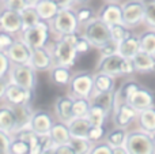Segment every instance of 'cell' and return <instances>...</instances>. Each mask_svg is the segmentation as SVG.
Masks as SVG:
<instances>
[{
    "label": "cell",
    "instance_id": "37",
    "mask_svg": "<svg viewBox=\"0 0 155 154\" xmlns=\"http://www.w3.org/2000/svg\"><path fill=\"white\" fill-rule=\"evenodd\" d=\"M131 30L128 26H125L124 23H116L110 26V35H112V40L116 42H120L124 38H127L128 35H131Z\"/></svg>",
    "mask_w": 155,
    "mask_h": 154
},
{
    "label": "cell",
    "instance_id": "30",
    "mask_svg": "<svg viewBox=\"0 0 155 154\" xmlns=\"http://www.w3.org/2000/svg\"><path fill=\"white\" fill-rule=\"evenodd\" d=\"M21 18H22V25H23V30L29 29L31 26H35L37 23H40L42 19L40 18L37 10L34 5H27L25 10L21 11ZM22 30V32H23Z\"/></svg>",
    "mask_w": 155,
    "mask_h": 154
},
{
    "label": "cell",
    "instance_id": "39",
    "mask_svg": "<svg viewBox=\"0 0 155 154\" xmlns=\"http://www.w3.org/2000/svg\"><path fill=\"white\" fill-rule=\"evenodd\" d=\"M10 154H30V145L25 139L12 138L10 145Z\"/></svg>",
    "mask_w": 155,
    "mask_h": 154
},
{
    "label": "cell",
    "instance_id": "1",
    "mask_svg": "<svg viewBox=\"0 0 155 154\" xmlns=\"http://www.w3.org/2000/svg\"><path fill=\"white\" fill-rule=\"evenodd\" d=\"M82 34L88 40L91 46L98 49L104 46L105 44H107L109 41H112L110 26L99 18H93L86 25H83Z\"/></svg>",
    "mask_w": 155,
    "mask_h": 154
},
{
    "label": "cell",
    "instance_id": "49",
    "mask_svg": "<svg viewBox=\"0 0 155 154\" xmlns=\"http://www.w3.org/2000/svg\"><path fill=\"white\" fill-rule=\"evenodd\" d=\"M135 72V65L132 59H125L124 57L121 62V75H131Z\"/></svg>",
    "mask_w": 155,
    "mask_h": 154
},
{
    "label": "cell",
    "instance_id": "4",
    "mask_svg": "<svg viewBox=\"0 0 155 154\" xmlns=\"http://www.w3.org/2000/svg\"><path fill=\"white\" fill-rule=\"evenodd\" d=\"M52 27L49 22L41 21L35 26H31L29 29H25L22 32V40L30 46V48H41L48 46L51 42Z\"/></svg>",
    "mask_w": 155,
    "mask_h": 154
},
{
    "label": "cell",
    "instance_id": "15",
    "mask_svg": "<svg viewBox=\"0 0 155 154\" xmlns=\"http://www.w3.org/2000/svg\"><path fill=\"white\" fill-rule=\"evenodd\" d=\"M0 130L7 131L11 135L18 131V116L15 108L10 104L0 106Z\"/></svg>",
    "mask_w": 155,
    "mask_h": 154
},
{
    "label": "cell",
    "instance_id": "35",
    "mask_svg": "<svg viewBox=\"0 0 155 154\" xmlns=\"http://www.w3.org/2000/svg\"><path fill=\"white\" fill-rule=\"evenodd\" d=\"M16 112V116H18V130L25 127H30V119H31V109H30V105L26 104V105H16L14 106Z\"/></svg>",
    "mask_w": 155,
    "mask_h": 154
},
{
    "label": "cell",
    "instance_id": "32",
    "mask_svg": "<svg viewBox=\"0 0 155 154\" xmlns=\"http://www.w3.org/2000/svg\"><path fill=\"white\" fill-rule=\"evenodd\" d=\"M127 131L125 128L121 127H116L112 131L106 134L105 136V141L110 145L112 147H118V146H124L125 145V139H127Z\"/></svg>",
    "mask_w": 155,
    "mask_h": 154
},
{
    "label": "cell",
    "instance_id": "33",
    "mask_svg": "<svg viewBox=\"0 0 155 154\" xmlns=\"http://www.w3.org/2000/svg\"><path fill=\"white\" fill-rule=\"evenodd\" d=\"M140 40V51L147 52L155 56V29H150L143 32L139 35Z\"/></svg>",
    "mask_w": 155,
    "mask_h": 154
},
{
    "label": "cell",
    "instance_id": "47",
    "mask_svg": "<svg viewBox=\"0 0 155 154\" xmlns=\"http://www.w3.org/2000/svg\"><path fill=\"white\" fill-rule=\"evenodd\" d=\"M118 51V44L116 41H109L107 44H105L104 46L99 48V52H101V56H110V55L117 53Z\"/></svg>",
    "mask_w": 155,
    "mask_h": 154
},
{
    "label": "cell",
    "instance_id": "41",
    "mask_svg": "<svg viewBox=\"0 0 155 154\" xmlns=\"http://www.w3.org/2000/svg\"><path fill=\"white\" fill-rule=\"evenodd\" d=\"M105 136H106V130H105L104 126H91L87 134V139L93 143L102 141Z\"/></svg>",
    "mask_w": 155,
    "mask_h": 154
},
{
    "label": "cell",
    "instance_id": "57",
    "mask_svg": "<svg viewBox=\"0 0 155 154\" xmlns=\"http://www.w3.org/2000/svg\"><path fill=\"white\" fill-rule=\"evenodd\" d=\"M151 138H153V142H154V145H155V132L151 134Z\"/></svg>",
    "mask_w": 155,
    "mask_h": 154
},
{
    "label": "cell",
    "instance_id": "48",
    "mask_svg": "<svg viewBox=\"0 0 155 154\" xmlns=\"http://www.w3.org/2000/svg\"><path fill=\"white\" fill-rule=\"evenodd\" d=\"M90 48H91V44L88 42V40L83 34H80L79 35V40H78V42L75 45V49L78 51V53H79V55L87 53V52L90 51Z\"/></svg>",
    "mask_w": 155,
    "mask_h": 154
},
{
    "label": "cell",
    "instance_id": "56",
    "mask_svg": "<svg viewBox=\"0 0 155 154\" xmlns=\"http://www.w3.org/2000/svg\"><path fill=\"white\" fill-rule=\"evenodd\" d=\"M26 2H27V3H29V5H34V4H35V3H37V2H38V0H26Z\"/></svg>",
    "mask_w": 155,
    "mask_h": 154
},
{
    "label": "cell",
    "instance_id": "14",
    "mask_svg": "<svg viewBox=\"0 0 155 154\" xmlns=\"http://www.w3.org/2000/svg\"><path fill=\"white\" fill-rule=\"evenodd\" d=\"M5 53L10 57L11 63H30L31 48L21 38L14 41L12 45L5 51Z\"/></svg>",
    "mask_w": 155,
    "mask_h": 154
},
{
    "label": "cell",
    "instance_id": "12",
    "mask_svg": "<svg viewBox=\"0 0 155 154\" xmlns=\"http://www.w3.org/2000/svg\"><path fill=\"white\" fill-rule=\"evenodd\" d=\"M53 117L48 111H35L31 113V119H30V128L34 131L35 134L41 136H48L51 132V128L53 126Z\"/></svg>",
    "mask_w": 155,
    "mask_h": 154
},
{
    "label": "cell",
    "instance_id": "16",
    "mask_svg": "<svg viewBox=\"0 0 155 154\" xmlns=\"http://www.w3.org/2000/svg\"><path fill=\"white\" fill-rule=\"evenodd\" d=\"M128 104L137 112L154 105V93L147 87H140L129 97Z\"/></svg>",
    "mask_w": 155,
    "mask_h": 154
},
{
    "label": "cell",
    "instance_id": "29",
    "mask_svg": "<svg viewBox=\"0 0 155 154\" xmlns=\"http://www.w3.org/2000/svg\"><path fill=\"white\" fill-rule=\"evenodd\" d=\"M91 104L99 105L107 112V113H113L114 109V90L113 92H102V93H94L90 97Z\"/></svg>",
    "mask_w": 155,
    "mask_h": 154
},
{
    "label": "cell",
    "instance_id": "10",
    "mask_svg": "<svg viewBox=\"0 0 155 154\" xmlns=\"http://www.w3.org/2000/svg\"><path fill=\"white\" fill-rule=\"evenodd\" d=\"M30 64L37 72H46L51 71V68L54 65L53 55L51 48L48 46H41V48L31 49V57H30Z\"/></svg>",
    "mask_w": 155,
    "mask_h": 154
},
{
    "label": "cell",
    "instance_id": "59",
    "mask_svg": "<svg viewBox=\"0 0 155 154\" xmlns=\"http://www.w3.org/2000/svg\"><path fill=\"white\" fill-rule=\"evenodd\" d=\"M2 3H3V0H0V4H2Z\"/></svg>",
    "mask_w": 155,
    "mask_h": 154
},
{
    "label": "cell",
    "instance_id": "51",
    "mask_svg": "<svg viewBox=\"0 0 155 154\" xmlns=\"http://www.w3.org/2000/svg\"><path fill=\"white\" fill-rule=\"evenodd\" d=\"M79 33H70V34H64V35H61L60 38H63L64 41H67L70 45H72V46H75L76 45V42H78V40H79Z\"/></svg>",
    "mask_w": 155,
    "mask_h": 154
},
{
    "label": "cell",
    "instance_id": "27",
    "mask_svg": "<svg viewBox=\"0 0 155 154\" xmlns=\"http://www.w3.org/2000/svg\"><path fill=\"white\" fill-rule=\"evenodd\" d=\"M113 90H116L114 76L109 75V74H105V72L94 74V93L113 92Z\"/></svg>",
    "mask_w": 155,
    "mask_h": 154
},
{
    "label": "cell",
    "instance_id": "13",
    "mask_svg": "<svg viewBox=\"0 0 155 154\" xmlns=\"http://www.w3.org/2000/svg\"><path fill=\"white\" fill-rule=\"evenodd\" d=\"M139 112L134 109L128 102H123L113 109V123L116 127L127 128L136 120Z\"/></svg>",
    "mask_w": 155,
    "mask_h": 154
},
{
    "label": "cell",
    "instance_id": "21",
    "mask_svg": "<svg viewBox=\"0 0 155 154\" xmlns=\"http://www.w3.org/2000/svg\"><path fill=\"white\" fill-rule=\"evenodd\" d=\"M140 51V40L137 35H128L123 41L118 42V51L117 53L125 59H134L135 55Z\"/></svg>",
    "mask_w": 155,
    "mask_h": 154
},
{
    "label": "cell",
    "instance_id": "20",
    "mask_svg": "<svg viewBox=\"0 0 155 154\" xmlns=\"http://www.w3.org/2000/svg\"><path fill=\"white\" fill-rule=\"evenodd\" d=\"M49 138H51L53 146L57 145H64V143H70L71 141V132H70V127H68V123L65 122H54L53 126L51 128V132H49Z\"/></svg>",
    "mask_w": 155,
    "mask_h": 154
},
{
    "label": "cell",
    "instance_id": "53",
    "mask_svg": "<svg viewBox=\"0 0 155 154\" xmlns=\"http://www.w3.org/2000/svg\"><path fill=\"white\" fill-rule=\"evenodd\" d=\"M60 8H71L75 3V0H53Z\"/></svg>",
    "mask_w": 155,
    "mask_h": 154
},
{
    "label": "cell",
    "instance_id": "55",
    "mask_svg": "<svg viewBox=\"0 0 155 154\" xmlns=\"http://www.w3.org/2000/svg\"><path fill=\"white\" fill-rule=\"evenodd\" d=\"M91 0H75V3H79V4H87Z\"/></svg>",
    "mask_w": 155,
    "mask_h": 154
},
{
    "label": "cell",
    "instance_id": "17",
    "mask_svg": "<svg viewBox=\"0 0 155 154\" xmlns=\"http://www.w3.org/2000/svg\"><path fill=\"white\" fill-rule=\"evenodd\" d=\"M124 57L118 53L110 56H102L99 63L97 64V72H105L113 76L121 75V62Z\"/></svg>",
    "mask_w": 155,
    "mask_h": 154
},
{
    "label": "cell",
    "instance_id": "50",
    "mask_svg": "<svg viewBox=\"0 0 155 154\" xmlns=\"http://www.w3.org/2000/svg\"><path fill=\"white\" fill-rule=\"evenodd\" d=\"M51 153H53V154H75V152H74V149L71 147L70 143L53 146V149L51 150Z\"/></svg>",
    "mask_w": 155,
    "mask_h": 154
},
{
    "label": "cell",
    "instance_id": "8",
    "mask_svg": "<svg viewBox=\"0 0 155 154\" xmlns=\"http://www.w3.org/2000/svg\"><path fill=\"white\" fill-rule=\"evenodd\" d=\"M123 7V22L129 29L139 26L144 22V2L143 0H128Z\"/></svg>",
    "mask_w": 155,
    "mask_h": 154
},
{
    "label": "cell",
    "instance_id": "42",
    "mask_svg": "<svg viewBox=\"0 0 155 154\" xmlns=\"http://www.w3.org/2000/svg\"><path fill=\"white\" fill-rule=\"evenodd\" d=\"M12 135L7 131L0 130V154H10V145Z\"/></svg>",
    "mask_w": 155,
    "mask_h": 154
},
{
    "label": "cell",
    "instance_id": "9",
    "mask_svg": "<svg viewBox=\"0 0 155 154\" xmlns=\"http://www.w3.org/2000/svg\"><path fill=\"white\" fill-rule=\"evenodd\" d=\"M33 97H34V90H29L25 87L19 86L16 83L10 82L5 89L4 100L7 101V104L12 106L16 105H26V104H31Z\"/></svg>",
    "mask_w": 155,
    "mask_h": 154
},
{
    "label": "cell",
    "instance_id": "11",
    "mask_svg": "<svg viewBox=\"0 0 155 154\" xmlns=\"http://www.w3.org/2000/svg\"><path fill=\"white\" fill-rule=\"evenodd\" d=\"M0 29L8 32L11 34H18L22 33L23 30V25H22L21 12L14 10H8V8H0Z\"/></svg>",
    "mask_w": 155,
    "mask_h": 154
},
{
    "label": "cell",
    "instance_id": "26",
    "mask_svg": "<svg viewBox=\"0 0 155 154\" xmlns=\"http://www.w3.org/2000/svg\"><path fill=\"white\" fill-rule=\"evenodd\" d=\"M49 74H51V81L57 86H68L71 78H72L71 67H67V65L54 64L51 68Z\"/></svg>",
    "mask_w": 155,
    "mask_h": 154
},
{
    "label": "cell",
    "instance_id": "18",
    "mask_svg": "<svg viewBox=\"0 0 155 154\" xmlns=\"http://www.w3.org/2000/svg\"><path fill=\"white\" fill-rule=\"evenodd\" d=\"M74 97L71 94L68 95H60L56 98V102H54V113L56 117L61 122H71L74 119Z\"/></svg>",
    "mask_w": 155,
    "mask_h": 154
},
{
    "label": "cell",
    "instance_id": "24",
    "mask_svg": "<svg viewBox=\"0 0 155 154\" xmlns=\"http://www.w3.org/2000/svg\"><path fill=\"white\" fill-rule=\"evenodd\" d=\"M137 124L142 131L148 134L155 132V106H148L137 113Z\"/></svg>",
    "mask_w": 155,
    "mask_h": 154
},
{
    "label": "cell",
    "instance_id": "43",
    "mask_svg": "<svg viewBox=\"0 0 155 154\" xmlns=\"http://www.w3.org/2000/svg\"><path fill=\"white\" fill-rule=\"evenodd\" d=\"M16 38L14 37V34L8 32H4V30L0 29V51L2 52H5L11 45L14 44Z\"/></svg>",
    "mask_w": 155,
    "mask_h": 154
},
{
    "label": "cell",
    "instance_id": "45",
    "mask_svg": "<svg viewBox=\"0 0 155 154\" xmlns=\"http://www.w3.org/2000/svg\"><path fill=\"white\" fill-rule=\"evenodd\" d=\"M90 154H113V147L106 141L105 142L99 141L95 145H93Z\"/></svg>",
    "mask_w": 155,
    "mask_h": 154
},
{
    "label": "cell",
    "instance_id": "28",
    "mask_svg": "<svg viewBox=\"0 0 155 154\" xmlns=\"http://www.w3.org/2000/svg\"><path fill=\"white\" fill-rule=\"evenodd\" d=\"M68 127L72 138H87L91 123L87 117H74L71 122H68Z\"/></svg>",
    "mask_w": 155,
    "mask_h": 154
},
{
    "label": "cell",
    "instance_id": "46",
    "mask_svg": "<svg viewBox=\"0 0 155 154\" xmlns=\"http://www.w3.org/2000/svg\"><path fill=\"white\" fill-rule=\"evenodd\" d=\"M11 64H12V63H11L10 57L7 56V53L0 51V76H7L8 75Z\"/></svg>",
    "mask_w": 155,
    "mask_h": 154
},
{
    "label": "cell",
    "instance_id": "52",
    "mask_svg": "<svg viewBox=\"0 0 155 154\" xmlns=\"http://www.w3.org/2000/svg\"><path fill=\"white\" fill-rule=\"evenodd\" d=\"M10 79H7V76H0V101L4 100V94H5V89H7Z\"/></svg>",
    "mask_w": 155,
    "mask_h": 154
},
{
    "label": "cell",
    "instance_id": "44",
    "mask_svg": "<svg viewBox=\"0 0 155 154\" xmlns=\"http://www.w3.org/2000/svg\"><path fill=\"white\" fill-rule=\"evenodd\" d=\"M2 5L4 8H8V10H14L21 12L22 10H25L29 5V3L26 0H3Z\"/></svg>",
    "mask_w": 155,
    "mask_h": 154
},
{
    "label": "cell",
    "instance_id": "6",
    "mask_svg": "<svg viewBox=\"0 0 155 154\" xmlns=\"http://www.w3.org/2000/svg\"><path fill=\"white\" fill-rule=\"evenodd\" d=\"M94 93V74L90 71H78L72 74L68 83V94L72 97L90 98Z\"/></svg>",
    "mask_w": 155,
    "mask_h": 154
},
{
    "label": "cell",
    "instance_id": "34",
    "mask_svg": "<svg viewBox=\"0 0 155 154\" xmlns=\"http://www.w3.org/2000/svg\"><path fill=\"white\" fill-rule=\"evenodd\" d=\"M91 108V100L86 97H74V117H87Z\"/></svg>",
    "mask_w": 155,
    "mask_h": 154
},
{
    "label": "cell",
    "instance_id": "23",
    "mask_svg": "<svg viewBox=\"0 0 155 154\" xmlns=\"http://www.w3.org/2000/svg\"><path fill=\"white\" fill-rule=\"evenodd\" d=\"M135 65V71L137 72H153L155 71V56L147 52L139 51L132 59Z\"/></svg>",
    "mask_w": 155,
    "mask_h": 154
},
{
    "label": "cell",
    "instance_id": "3",
    "mask_svg": "<svg viewBox=\"0 0 155 154\" xmlns=\"http://www.w3.org/2000/svg\"><path fill=\"white\" fill-rule=\"evenodd\" d=\"M10 82L29 90H35L37 86V71L30 63H12L10 68Z\"/></svg>",
    "mask_w": 155,
    "mask_h": 154
},
{
    "label": "cell",
    "instance_id": "2",
    "mask_svg": "<svg viewBox=\"0 0 155 154\" xmlns=\"http://www.w3.org/2000/svg\"><path fill=\"white\" fill-rule=\"evenodd\" d=\"M79 21L76 18L75 10L71 8H60L53 19L51 21L52 33L57 34L59 37L70 33H76L79 29Z\"/></svg>",
    "mask_w": 155,
    "mask_h": 154
},
{
    "label": "cell",
    "instance_id": "5",
    "mask_svg": "<svg viewBox=\"0 0 155 154\" xmlns=\"http://www.w3.org/2000/svg\"><path fill=\"white\" fill-rule=\"evenodd\" d=\"M125 147L128 154H155V145L151 134L142 130L127 134Z\"/></svg>",
    "mask_w": 155,
    "mask_h": 154
},
{
    "label": "cell",
    "instance_id": "22",
    "mask_svg": "<svg viewBox=\"0 0 155 154\" xmlns=\"http://www.w3.org/2000/svg\"><path fill=\"white\" fill-rule=\"evenodd\" d=\"M140 87H142V85L136 81H132V79L123 82L121 86L117 90H114V108L123 102H128L129 97Z\"/></svg>",
    "mask_w": 155,
    "mask_h": 154
},
{
    "label": "cell",
    "instance_id": "40",
    "mask_svg": "<svg viewBox=\"0 0 155 154\" xmlns=\"http://www.w3.org/2000/svg\"><path fill=\"white\" fill-rule=\"evenodd\" d=\"M76 12V18L79 21V25H86L88 21H91L93 18H95V12L91 7L83 4L80 8H78L75 11Z\"/></svg>",
    "mask_w": 155,
    "mask_h": 154
},
{
    "label": "cell",
    "instance_id": "31",
    "mask_svg": "<svg viewBox=\"0 0 155 154\" xmlns=\"http://www.w3.org/2000/svg\"><path fill=\"white\" fill-rule=\"evenodd\" d=\"M107 116H109V113L102 106L91 104V108L87 113V119L91 123V126H104Z\"/></svg>",
    "mask_w": 155,
    "mask_h": 154
},
{
    "label": "cell",
    "instance_id": "54",
    "mask_svg": "<svg viewBox=\"0 0 155 154\" xmlns=\"http://www.w3.org/2000/svg\"><path fill=\"white\" fill-rule=\"evenodd\" d=\"M113 154H128V150H127L125 145L118 147H113Z\"/></svg>",
    "mask_w": 155,
    "mask_h": 154
},
{
    "label": "cell",
    "instance_id": "19",
    "mask_svg": "<svg viewBox=\"0 0 155 154\" xmlns=\"http://www.w3.org/2000/svg\"><path fill=\"white\" fill-rule=\"evenodd\" d=\"M98 18L102 19L109 26L116 23H124L123 22V7L116 2H109L101 8L98 14Z\"/></svg>",
    "mask_w": 155,
    "mask_h": 154
},
{
    "label": "cell",
    "instance_id": "36",
    "mask_svg": "<svg viewBox=\"0 0 155 154\" xmlns=\"http://www.w3.org/2000/svg\"><path fill=\"white\" fill-rule=\"evenodd\" d=\"M70 145L75 154H90L93 147V142H90L87 138H71Z\"/></svg>",
    "mask_w": 155,
    "mask_h": 154
},
{
    "label": "cell",
    "instance_id": "58",
    "mask_svg": "<svg viewBox=\"0 0 155 154\" xmlns=\"http://www.w3.org/2000/svg\"><path fill=\"white\" fill-rule=\"evenodd\" d=\"M106 2H116V3H117L118 0H106Z\"/></svg>",
    "mask_w": 155,
    "mask_h": 154
},
{
    "label": "cell",
    "instance_id": "25",
    "mask_svg": "<svg viewBox=\"0 0 155 154\" xmlns=\"http://www.w3.org/2000/svg\"><path fill=\"white\" fill-rule=\"evenodd\" d=\"M34 7L37 10L40 18L45 22H51L60 10V7L53 0H38L34 4Z\"/></svg>",
    "mask_w": 155,
    "mask_h": 154
},
{
    "label": "cell",
    "instance_id": "38",
    "mask_svg": "<svg viewBox=\"0 0 155 154\" xmlns=\"http://www.w3.org/2000/svg\"><path fill=\"white\" fill-rule=\"evenodd\" d=\"M144 2V23L150 29H155V0H143Z\"/></svg>",
    "mask_w": 155,
    "mask_h": 154
},
{
    "label": "cell",
    "instance_id": "7",
    "mask_svg": "<svg viewBox=\"0 0 155 154\" xmlns=\"http://www.w3.org/2000/svg\"><path fill=\"white\" fill-rule=\"evenodd\" d=\"M51 51L52 55H53L54 64L67 65V67H72L75 64L78 55H79L75 49V46L70 45L63 38H59L57 41H54L53 45L51 46Z\"/></svg>",
    "mask_w": 155,
    "mask_h": 154
}]
</instances>
